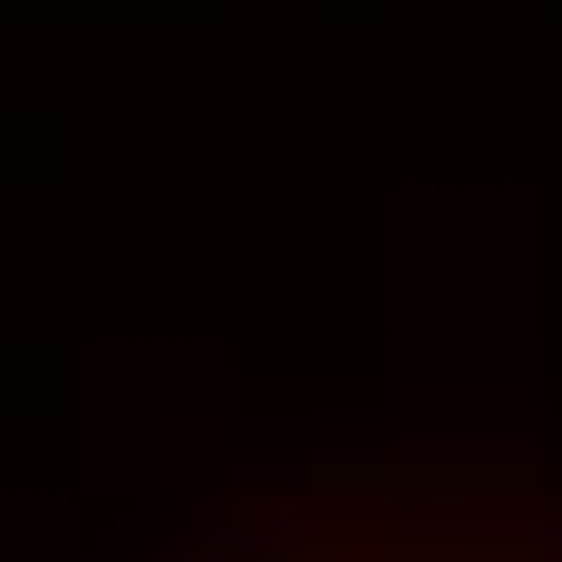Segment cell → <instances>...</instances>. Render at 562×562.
<instances>
[{"label": "cell", "instance_id": "1", "mask_svg": "<svg viewBox=\"0 0 562 562\" xmlns=\"http://www.w3.org/2000/svg\"><path fill=\"white\" fill-rule=\"evenodd\" d=\"M262 562H562V514H349L281 533Z\"/></svg>", "mask_w": 562, "mask_h": 562}]
</instances>
